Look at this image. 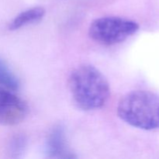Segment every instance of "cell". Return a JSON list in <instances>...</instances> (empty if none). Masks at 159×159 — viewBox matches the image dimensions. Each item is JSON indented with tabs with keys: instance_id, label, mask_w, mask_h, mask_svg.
<instances>
[{
	"instance_id": "obj_1",
	"label": "cell",
	"mask_w": 159,
	"mask_h": 159,
	"mask_svg": "<svg viewBox=\"0 0 159 159\" xmlns=\"http://www.w3.org/2000/svg\"><path fill=\"white\" fill-rule=\"evenodd\" d=\"M68 86L78 107L85 111L100 109L110 95L109 82L99 69L91 65H82L71 71Z\"/></svg>"
},
{
	"instance_id": "obj_4",
	"label": "cell",
	"mask_w": 159,
	"mask_h": 159,
	"mask_svg": "<svg viewBox=\"0 0 159 159\" xmlns=\"http://www.w3.org/2000/svg\"><path fill=\"white\" fill-rule=\"evenodd\" d=\"M28 113L26 102L13 92L0 85V124L13 126L20 124Z\"/></svg>"
},
{
	"instance_id": "obj_3",
	"label": "cell",
	"mask_w": 159,
	"mask_h": 159,
	"mask_svg": "<svg viewBox=\"0 0 159 159\" xmlns=\"http://www.w3.org/2000/svg\"><path fill=\"white\" fill-rule=\"evenodd\" d=\"M138 30L139 25L134 20L117 16H104L92 22L89 34L98 43L114 45L127 40Z\"/></svg>"
},
{
	"instance_id": "obj_5",
	"label": "cell",
	"mask_w": 159,
	"mask_h": 159,
	"mask_svg": "<svg viewBox=\"0 0 159 159\" xmlns=\"http://www.w3.org/2000/svg\"><path fill=\"white\" fill-rule=\"evenodd\" d=\"M45 155L50 158L72 159L76 156L67 144L66 133L62 125H57L51 130L44 146Z\"/></svg>"
},
{
	"instance_id": "obj_2",
	"label": "cell",
	"mask_w": 159,
	"mask_h": 159,
	"mask_svg": "<svg viewBox=\"0 0 159 159\" xmlns=\"http://www.w3.org/2000/svg\"><path fill=\"white\" fill-rule=\"evenodd\" d=\"M117 114L131 127L144 130L159 129V97L144 90L130 92L120 100Z\"/></svg>"
},
{
	"instance_id": "obj_7",
	"label": "cell",
	"mask_w": 159,
	"mask_h": 159,
	"mask_svg": "<svg viewBox=\"0 0 159 159\" xmlns=\"http://www.w3.org/2000/svg\"><path fill=\"white\" fill-rule=\"evenodd\" d=\"M0 85L13 93L20 86L19 79L2 57H0Z\"/></svg>"
},
{
	"instance_id": "obj_8",
	"label": "cell",
	"mask_w": 159,
	"mask_h": 159,
	"mask_svg": "<svg viewBox=\"0 0 159 159\" xmlns=\"http://www.w3.org/2000/svg\"><path fill=\"white\" fill-rule=\"evenodd\" d=\"M27 140L24 135L16 134L12 137L8 144V153L12 158L22 156L26 151Z\"/></svg>"
},
{
	"instance_id": "obj_6",
	"label": "cell",
	"mask_w": 159,
	"mask_h": 159,
	"mask_svg": "<svg viewBox=\"0 0 159 159\" xmlns=\"http://www.w3.org/2000/svg\"><path fill=\"white\" fill-rule=\"evenodd\" d=\"M45 9L40 6L33 7L19 13L9 23L10 30H17L22 27L40 22L44 17Z\"/></svg>"
}]
</instances>
